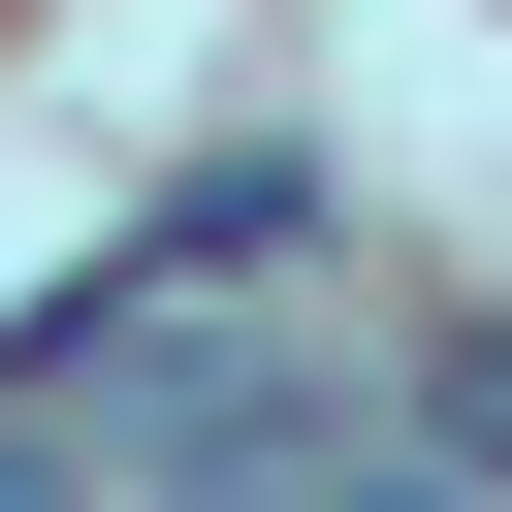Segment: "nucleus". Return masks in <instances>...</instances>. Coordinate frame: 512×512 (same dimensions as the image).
I'll return each mask as SVG.
<instances>
[{"label": "nucleus", "instance_id": "nucleus-1", "mask_svg": "<svg viewBox=\"0 0 512 512\" xmlns=\"http://www.w3.org/2000/svg\"><path fill=\"white\" fill-rule=\"evenodd\" d=\"M416 416H448V448H480V480H512V352H416Z\"/></svg>", "mask_w": 512, "mask_h": 512}]
</instances>
